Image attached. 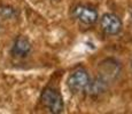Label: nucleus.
<instances>
[{
	"label": "nucleus",
	"mask_w": 132,
	"mask_h": 114,
	"mask_svg": "<svg viewBox=\"0 0 132 114\" xmlns=\"http://www.w3.org/2000/svg\"><path fill=\"white\" fill-rule=\"evenodd\" d=\"M100 27L106 35L115 37L123 30V22L118 15L114 13H106L100 18Z\"/></svg>",
	"instance_id": "20e7f679"
},
{
	"label": "nucleus",
	"mask_w": 132,
	"mask_h": 114,
	"mask_svg": "<svg viewBox=\"0 0 132 114\" xmlns=\"http://www.w3.org/2000/svg\"><path fill=\"white\" fill-rule=\"evenodd\" d=\"M17 16V11L11 5L0 6V17L2 19H13Z\"/></svg>",
	"instance_id": "0eeeda50"
},
{
	"label": "nucleus",
	"mask_w": 132,
	"mask_h": 114,
	"mask_svg": "<svg viewBox=\"0 0 132 114\" xmlns=\"http://www.w3.org/2000/svg\"><path fill=\"white\" fill-rule=\"evenodd\" d=\"M40 102L43 106L52 114H60L64 111V102L61 92L53 87H47L43 90Z\"/></svg>",
	"instance_id": "f257e3e1"
},
{
	"label": "nucleus",
	"mask_w": 132,
	"mask_h": 114,
	"mask_svg": "<svg viewBox=\"0 0 132 114\" xmlns=\"http://www.w3.org/2000/svg\"><path fill=\"white\" fill-rule=\"evenodd\" d=\"M120 73H121L120 63L115 59L108 58V59H105L100 64L98 77H100L101 79H103L106 82H108L110 85L114 80L117 79Z\"/></svg>",
	"instance_id": "39448f33"
},
{
	"label": "nucleus",
	"mask_w": 132,
	"mask_h": 114,
	"mask_svg": "<svg viewBox=\"0 0 132 114\" xmlns=\"http://www.w3.org/2000/svg\"><path fill=\"white\" fill-rule=\"evenodd\" d=\"M130 17H131V21H132V8H131V11H130Z\"/></svg>",
	"instance_id": "6e6552de"
},
{
	"label": "nucleus",
	"mask_w": 132,
	"mask_h": 114,
	"mask_svg": "<svg viewBox=\"0 0 132 114\" xmlns=\"http://www.w3.org/2000/svg\"><path fill=\"white\" fill-rule=\"evenodd\" d=\"M32 50V45L27 37L20 35L14 40L11 53L15 58H25L30 55Z\"/></svg>",
	"instance_id": "423d86ee"
},
{
	"label": "nucleus",
	"mask_w": 132,
	"mask_h": 114,
	"mask_svg": "<svg viewBox=\"0 0 132 114\" xmlns=\"http://www.w3.org/2000/svg\"><path fill=\"white\" fill-rule=\"evenodd\" d=\"M0 29H1V25H0Z\"/></svg>",
	"instance_id": "9d476101"
},
{
	"label": "nucleus",
	"mask_w": 132,
	"mask_h": 114,
	"mask_svg": "<svg viewBox=\"0 0 132 114\" xmlns=\"http://www.w3.org/2000/svg\"><path fill=\"white\" fill-rule=\"evenodd\" d=\"M130 66H131V70H132V58H131V62H130Z\"/></svg>",
	"instance_id": "1a4fd4ad"
},
{
	"label": "nucleus",
	"mask_w": 132,
	"mask_h": 114,
	"mask_svg": "<svg viewBox=\"0 0 132 114\" xmlns=\"http://www.w3.org/2000/svg\"><path fill=\"white\" fill-rule=\"evenodd\" d=\"M90 82H91V75L87 72V70L84 67H77L68 77L67 87L71 94L78 95V94L86 91Z\"/></svg>",
	"instance_id": "f03ea898"
},
{
	"label": "nucleus",
	"mask_w": 132,
	"mask_h": 114,
	"mask_svg": "<svg viewBox=\"0 0 132 114\" xmlns=\"http://www.w3.org/2000/svg\"><path fill=\"white\" fill-rule=\"evenodd\" d=\"M71 16L83 25H94L99 19V13L90 5L78 4L72 7Z\"/></svg>",
	"instance_id": "7ed1b4c3"
}]
</instances>
